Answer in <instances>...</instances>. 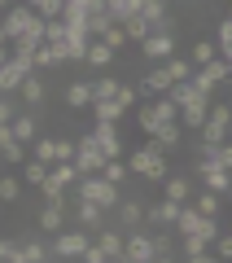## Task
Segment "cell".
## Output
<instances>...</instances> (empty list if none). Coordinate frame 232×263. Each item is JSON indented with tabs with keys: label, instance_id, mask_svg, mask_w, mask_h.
<instances>
[{
	"label": "cell",
	"instance_id": "cell-1",
	"mask_svg": "<svg viewBox=\"0 0 232 263\" xmlns=\"http://www.w3.org/2000/svg\"><path fill=\"white\" fill-rule=\"evenodd\" d=\"M127 171H131V176H140V180H153V184H162V180H167V149H162V145L149 136L140 149L127 154Z\"/></svg>",
	"mask_w": 232,
	"mask_h": 263
},
{
	"label": "cell",
	"instance_id": "cell-2",
	"mask_svg": "<svg viewBox=\"0 0 232 263\" xmlns=\"http://www.w3.org/2000/svg\"><path fill=\"white\" fill-rule=\"evenodd\" d=\"M74 197H88V202H96V206L114 211V206L123 202V189H119V184H110L101 171H92V176H79V184H74Z\"/></svg>",
	"mask_w": 232,
	"mask_h": 263
},
{
	"label": "cell",
	"instance_id": "cell-3",
	"mask_svg": "<svg viewBox=\"0 0 232 263\" xmlns=\"http://www.w3.org/2000/svg\"><path fill=\"white\" fill-rule=\"evenodd\" d=\"M92 237L96 233H88V228H79V224L53 233V241H48V246H53V259H84V250L92 246Z\"/></svg>",
	"mask_w": 232,
	"mask_h": 263
},
{
	"label": "cell",
	"instance_id": "cell-4",
	"mask_svg": "<svg viewBox=\"0 0 232 263\" xmlns=\"http://www.w3.org/2000/svg\"><path fill=\"white\" fill-rule=\"evenodd\" d=\"M70 162L79 167V176H92V171H101L110 158H105V149L96 145V136H92V132H84V136L74 141V158H70Z\"/></svg>",
	"mask_w": 232,
	"mask_h": 263
},
{
	"label": "cell",
	"instance_id": "cell-5",
	"mask_svg": "<svg viewBox=\"0 0 232 263\" xmlns=\"http://www.w3.org/2000/svg\"><path fill=\"white\" fill-rule=\"evenodd\" d=\"M110 215H114V211L96 206V202H88V197H74V211H70V219L79 228H88V233H101V228L110 224Z\"/></svg>",
	"mask_w": 232,
	"mask_h": 263
},
{
	"label": "cell",
	"instance_id": "cell-6",
	"mask_svg": "<svg viewBox=\"0 0 232 263\" xmlns=\"http://www.w3.org/2000/svg\"><path fill=\"white\" fill-rule=\"evenodd\" d=\"M140 53H145L149 62H167V57H176V31H149V35L140 40Z\"/></svg>",
	"mask_w": 232,
	"mask_h": 263
},
{
	"label": "cell",
	"instance_id": "cell-7",
	"mask_svg": "<svg viewBox=\"0 0 232 263\" xmlns=\"http://www.w3.org/2000/svg\"><path fill=\"white\" fill-rule=\"evenodd\" d=\"M123 263H153V237L131 228L127 233V246H123Z\"/></svg>",
	"mask_w": 232,
	"mask_h": 263
},
{
	"label": "cell",
	"instance_id": "cell-8",
	"mask_svg": "<svg viewBox=\"0 0 232 263\" xmlns=\"http://www.w3.org/2000/svg\"><path fill=\"white\" fill-rule=\"evenodd\" d=\"M210 119V97H193L180 105V127L184 132H202V123Z\"/></svg>",
	"mask_w": 232,
	"mask_h": 263
},
{
	"label": "cell",
	"instance_id": "cell-9",
	"mask_svg": "<svg viewBox=\"0 0 232 263\" xmlns=\"http://www.w3.org/2000/svg\"><path fill=\"white\" fill-rule=\"evenodd\" d=\"M66 219H70V206H66V202H44L40 215H35V228L40 233H62Z\"/></svg>",
	"mask_w": 232,
	"mask_h": 263
},
{
	"label": "cell",
	"instance_id": "cell-10",
	"mask_svg": "<svg viewBox=\"0 0 232 263\" xmlns=\"http://www.w3.org/2000/svg\"><path fill=\"white\" fill-rule=\"evenodd\" d=\"M180 259H188V263H215L219 254H215V246L206 241V237L188 233V237H180Z\"/></svg>",
	"mask_w": 232,
	"mask_h": 263
},
{
	"label": "cell",
	"instance_id": "cell-11",
	"mask_svg": "<svg viewBox=\"0 0 232 263\" xmlns=\"http://www.w3.org/2000/svg\"><path fill=\"white\" fill-rule=\"evenodd\" d=\"M92 136H96V145L105 149V158H123V136H119V123L96 119V123H92Z\"/></svg>",
	"mask_w": 232,
	"mask_h": 263
},
{
	"label": "cell",
	"instance_id": "cell-12",
	"mask_svg": "<svg viewBox=\"0 0 232 263\" xmlns=\"http://www.w3.org/2000/svg\"><path fill=\"white\" fill-rule=\"evenodd\" d=\"M180 206H184V202H171V197H162V202L145 206V224H153V228H176Z\"/></svg>",
	"mask_w": 232,
	"mask_h": 263
},
{
	"label": "cell",
	"instance_id": "cell-13",
	"mask_svg": "<svg viewBox=\"0 0 232 263\" xmlns=\"http://www.w3.org/2000/svg\"><path fill=\"white\" fill-rule=\"evenodd\" d=\"M31 18H35V9H31L27 0H18V5H9L5 9V31H9V40H18V35H27V27H31Z\"/></svg>",
	"mask_w": 232,
	"mask_h": 263
},
{
	"label": "cell",
	"instance_id": "cell-14",
	"mask_svg": "<svg viewBox=\"0 0 232 263\" xmlns=\"http://www.w3.org/2000/svg\"><path fill=\"white\" fill-rule=\"evenodd\" d=\"M18 97H22V105H27V110H40V105H44V97H48V88H44V79H40V70H31V75L22 79V88H18Z\"/></svg>",
	"mask_w": 232,
	"mask_h": 263
},
{
	"label": "cell",
	"instance_id": "cell-15",
	"mask_svg": "<svg viewBox=\"0 0 232 263\" xmlns=\"http://www.w3.org/2000/svg\"><path fill=\"white\" fill-rule=\"evenodd\" d=\"M140 92H145V97H162V92H171V75H167V62H153V70H149V75L140 79Z\"/></svg>",
	"mask_w": 232,
	"mask_h": 263
},
{
	"label": "cell",
	"instance_id": "cell-16",
	"mask_svg": "<svg viewBox=\"0 0 232 263\" xmlns=\"http://www.w3.org/2000/svg\"><path fill=\"white\" fill-rule=\"evenodd\" d=\"M114 219H119L127 233H131V228H140V224H145V202H136V197H123L119 206H114Z\"/></svg>",
	"mask_w": 232,
	"mask_h": 263
},
{
	"label": "cell",
	"instance_id": "cell-17",
	"mask_svg": "<svg viewBox=\"0 0 232 263\" xmlns=\"http://www.w3.org/2000/svg\"><path fill=\"white\" fill-rule=\"evenodd\" d=\"M53 259V246H44L40 237H18V263H44Z\"/></svg>",
	"mask_w": 232,
	"mask_h": 263
},
{
	"label": "cell",
	"instance_id": "cell-18",
	"mask_svg": "<svg viewBox=\"0 0 232 263\" xmlns=\"http://www.w3.org/2000/svg\"><path fill=\"white\" fill-rule=\"evenodd\" d=\"M149 237H153V263L180 259V246H176V237H171V228H158V233H149Z\"/></svg>",
	"mask_w": 232,
	"mask_h": 263
},
{
	"label": "cell",
	"instance_id": "cell-19",
	"mask_svg": "<svg viewBox=\"0 0 232 263\" xmlns=\"http://www.w3.org/2000/svg\"><path fill=\"white\" fill-rule=\"evenodd\" d=\"M96 246L105 250V259H110V263H123V246H127V237H123V233H114V228L105 224L101 233H96Z\"/></svg>",
	"mask_w": 232,
	"mask_h": 263
},
{
	"label": "cell",
	"instance_id": "cell-20",
	"mask_svg": "<svg viewBox=\"0 0 232 263\" xmlns=\"http://www.w3.org/2000/svg\"><path fill=\"white\" fill-rule=\"evenodd\" d=\"M66 105L70 110H92V79H74L66 88Z\"/></svg>",
	"mask_w": 232,
	"mask_h": 263
},
{
	"label": "cell",
	"instance_id": "cell-21",
	"mask_svg": "<svg viewBox=\"0 0 232 263\" xmlns=\"http://www.w3.org/2000/svg\"><path fill=\"white\" fill-rule=\"evenodd\" d=\"M193 180H197V176H167V184H162V189H167L171 202H193V193H197Z\"/></svg>",
	"mask_w": 232,
	"mask_h": 263
},
{
	"label": "cell",
	"instance_id": "cell-22",
	"mask_svg": "<svg viewBox=\"0 0 232 263\" xmlns=\"http://www.w3.org/2000/svg\"><path fill=\"white\" fill-rule=\"evenodd\" d=\"M114 57H119V53H114V48L105 44V40H92V44H88V57H84V62L92 66V70H110V66H114Z\"/></svg>",
	"mask_w": 232,
	"mask_h": 263
},
{
	"label": "cell",
	"instance_id": "cell-23",
	"mask_svg": "<svg viewBox=\"0 0 232 263\" xmlns=\"http://www.w3.org/2000/svg\"><path fill=\"white\" fill-rule=\"evenodd\" d=\"M153 141H158L167 154H171V149H180V141H184V127H180V119H167L158 132H153Z\"/></svg>",
	"mask_w": 232,
	"mask_h": 263
},
{
	"label": "cell",
	"instance_id": "cell-24",
	"mask_svg": "<svg viewBox=\"0 0 232 263\" xmlns=\"http://www.w3.org/2000/svg\"><path fill=\"white\" fill-rule=\"evenodd\" d=\"M31 158V145H22L18 136H13V141H5L0 145V162H5V167H22V162Z\"/></svg>",
	"mask_w": 232,
	"mask_h": 263
},
{
	"label": "cell",
	"instance_id": "cell-25",
	"mask_svg": "<svg viewBox=\"0 0 232 263\" xmlns=\"http://www.w3.org/2000/svg\"><path fill=\"white\" fill-rule=\"evenodd\" d=\"M228 136H232V127H228V123L206 119V123H202V132H197V145H223Z\"/></svg>",
	"mask_w": 232,
	"mask_h": 263
},
{
	"label": "cell",
	"instance_id": "cell-26",
	"mask_svg": "<svg viewBox=\"0 0 232 263\" xmlns=\"http://www.w3.org/2000/svg\"><path fill=\"white\" fill-rule=\"evenodd\" d=\"M9 127H13V136H18L22 145H31V141H35V136H40V123H35V114H31V110H22L18 119L9 123Z\"/></svg>",
	"mask_w": 232,
	"mask_h": 263
},
{
	"label": "cell",
	"instance_id": "cell-27",
	"mask_svg": "<svg viewBox=\"0 0 232 263\" xmlns=\"http://www.w3.org/2000/svg\"><path fill=\"white\" fill-rule=\"evenodd\" d=\"M123 110H127V105H123L119 97H96V101H92V114H96V119H105V123H119Z\"/></svg>",
	"mask_w": 232,
	"mask_h": 263
},
{
	"label": "cell",
	"instance_id": "cell-28",
	"mask_svg": "<svg viewBox=\"0 0 232 263\" xmlns=\"http://www.w3.org/2000/svg\"><path fill=\"white\" fill-rule=\"evenodd\" d=\"M193 206L202 211V215H219V211H223V193H210V189H202V184H197Z\"/></svg>",
	"mask_w": 232,
	"mask_h": 263
},
{
	"label": "cell",
	"instance_id": "cell-29",
	"mask_svg": "<svg viewBox=\"0 0 232 263\" xmlns=\"http://www.w3.org/2000/svg\"><path fill=\"white\" fill-rule=\"evenodd\" d=\"M136 123H140V132H145V136H153V132H158V127H162L167 119H158L153 101H140V110H136Z\"/></svg>",
	"mask_w": 232,
	"mask_h": 263
},
{
	"label": "cell",
	"instance_id": "cell-30",
	"mask_svg": "<svg viewBox=\"0 0 232 263\" xmlns=\"http://www.w3.org/2000/svg\"><path fill=\"white\" fill-rule=\"evenodd\" d=\"M197 224H202V211H197L193 202H184V206H180V219H176V233L188 237V233H197Z\"/></svg>",
	"mask_w": 232,
	"mask_h": 263
},
{
	"label": "cell",
	"instance_id": "cell-31",
	"mask_svg": "<svg viewBox=\"0 0 232 263\" xmlns=\"http://www.w3.org/2000/svg\"><path fill=\"white\" fill-rule=\"evenodd\" d=\"M105 9H110V18L123 27L127 18H136V13H140V0H105Z\"/></svg>",
	"mask_w": 232,
	"mask_h": 263
},
{
	"label": "cell",
	"instance_id": "cell-32",
	"mask_svg": "<svg viewBox=\"0 0 232 263\" xmlns=\"http://www.w3.org/2000/svg\"><path fill=\"white\" fill-rule=\"evenodd\" d=\"M188 57H193V66H206L219 57V40H197L193 48H188Z\"/></svg>",
	"mask_w": 232,
	"mask_h": 263
},
{
	"label": "cell",
	"instance_id": "cell-33",
	"mask_svg": "<svg viewBox=\"0 0 232 263\" xmlns=\"http://www.w3.org/2000/svg\"><path fill=\"white\" fill-rule=\"evenodd\" d=\"M48 171H53V167H48V162H40V158H27V162H22V176H27V184H44V180H48Z\"/></svg>",
	"mask_w": 232,
	"mask_h": 263
},
{
	"label": "cell",
	"instance_id": "cell-34",
	"mask_svg": "<svg viewBox=\"0 0 232 263\" xmlns=\"http://www.w3.org/2000/svg\"><path fill=\"white\" fill-rule=\"evenodd\" d=\"M53 66H62V53H57L53 44H35V70H53Z\"/></svg>",
	"mask_w": 232,
	"mask_h": 263
},
{
	"label": "cell",
	"instance_id": "cell-35",
	"mask_svg": "<svg viewBox=\"0 0 232 263\" xmlns=\"http://www.w3.org/2000/svg\"><path fill=\"white\" fill-rule=\"evenodd\" d=\"M193 57H167V75H171V84H176V79H193Z\"/></svg>",
	"mask_w": 232,
	"mask_h": 263
},
{
	"label": "cell",
	"instance_id": "cell-36",
	"mask_svg": "<svg viewBox=\"0 0 232 263\" xmlns=\"http://www.w3.org/2000/svg\"><path fill=\"white\" fill-rule=\"evenodd\" d=\"M119 88H123V79H114V75H92V101H96V97H119Z\"/></svg>",
	"mask_w": 232,
	"mask_h": 263
},
{
	"label": "cell",
	"instance_id": "cell-37",
	"mask_svg": "<svg viewBox=\"0 0 232 263\" xmlns=\"http://www.w3.org/2000/svg\"><path fill=\"white\" fill-rule=\"evenodd\" d=\"M114 27V18H110V9H96V13H88V35L92 40H101L105 31Z\"/></svg>",
	"mask_w": 232,
	"mask_h": 263
},
{
	"label": "cell",
	"instance_id": "cell-38",
	"mask_svg": "<svg viewBox=\"0 0 232 263\" xmlns=\"http://www.w3.org/2000/svg\"><path fill=\"white\" fill-rule=\"evenodd\" d=\"M123 31H127V40H136V44H140V40H145L149 31H153V22H149L145 13H136V18H127V22H123Z\"/></svg>",
	"mask_w": 232,
	"mask_h": 263
},
{
	"label": "cell",
	"instance_id": "cell-39",
	"mask_svg": "<svg viewBox=\"0 0 232 263\" xmlns=\"http://www.w3.org/2000/svg\"><path fill=\"white\" fill-rule=\"evenodd\" d=\"M101 176L110 180V184H119V189H123V180L131 176V171H127V158H110V162L101 167Z\"/></svg>",
	"mask_w": 232,
	"mask_h": 263
},
{
	"label": "cell",
	"instance_id": "cell-40",
	"mask_svg": "<svg viewBox=\"0 0 232 263\" xmlns=\"http://www.w3.org/2000/svg\"><path fill=\"white\" fill-rule=\"evenodd\" d=\"M27 5H31V9L40 13V18H48V22H53V18H62V13H66V0H27Z\"/></svg>",
	"mask_w": 232,
	"mask_h": 263
},
{
	"label": "cell",
	"instance_id": "cell-41",
	"mask_svg": "<svg viewBox=\"0 0 232 263\" xmlns=\"http://www.w3.org/2000/svg\"><path fill=\"white\" fill-rule=\"evenodd\" d=\"M18 197H22V180L18 176H0V202H9V206H13Z\"/></svg>",
	"mask_w": 232,
	"mask_h": 263
},
{
	"label": "cell",
	"instance_id": "cell-42",
	"mask_svg": "<svg viewBox=\"0 0 232 263\" xmlns=\"http://www.w3.org/2000/svg\"><path fill=\"white\" fill-rule=\"evenodd\" d=\"M40 197H44V202H66V189L57 184V180H44V184H40ZM66 206H70V202H66Z\"/></svg>",
	"mask_w": 232,
	"mask_h": 263
},
{
	"label": "cell",
	"instance_id": "cell-43",
	"mask_svg": "<svg viewBox=\"0 0 232 263\" xmlns=\"http://www.w3.org/2000/svg\"><path fill=\"white\" fill-rule=\"evenodd\" d=\"M101 40H105V44H110V48H114V53H123V48H127V31H123V27H119V22H114V27H110V31H105V35H101Z\"/></svg>",
	"mask_w": 232,
	"mask_h": 263
},
{
	"label": "cell",
	"instance_id": "cell-44",
	"mask_svg": "<svg viewBox=\"0 0 232 263\" xmlns=\"http://www.w3.org/2000/svg\"><path fill=\"white\" fill-rule=\"evenodd\" d=\"M0 263H18V241L13 237H0Z\"/></svg>",
	"mask_w": 232,
	"mask_h": 263
},
{
	"label": "cell",
	"instance_id": "cell-45",
	"mask_svg": "<svg viewBox=\"0 0 232 263\" xmlns=\"http://www.w3.org/2000/svg\"><path fill=\"white\" fill-rule=\"evenodd\" d=\"M215 254L232 263V233H219V237H215Z\"/></svg>",
	"mask_w": 232,
	"mask_h": 263
},
{
	"label": "cell",
	"instance_id": "cell-46",
	"mask_svg": "<svg viewBox=\"0 0 232 263\" xmlns=\"http://www.w3.org/2000/svg\"><path fill=\"white\" fill-rule=\"evenodd\" d=\"M140 97H145V92H140V88H131V84H123V88H119V101H123V105H136Z\"/></svg>",
	"mask_w": 232,
	"mask_h": 263
},
{
	"label": "cell",
	"instance_id": "cell-47",
	"mask_svg": "<svg viewBox=\"0 0 232 263\" xmlns=\"http://www.w3.org/2000/svg\"><path fill=\"white\" fill-rule=\"evenodd\" d=\"M84 263H110V259H105V250L96 246V237H92V246L84 250Z\"/></svg>",
	"mask_w": 232,
	"mask_h": 263
},
{
	"label": "cell",
	"instance_id": "cell-48",
	"mask_svg": "<svg viewBox=\"0 0 232 263\" xmlns=\"http://www.w3.org/2000/svg\"><path fill=\"white\" fill-rule=\"evenodd\" d=\"M219 167H228V171H232V141H223V145H219Z\"/></svg>",
	"mask_w": 232,
	"mask_h": 263
},
{
	"label": "cell",
	"instance_id": "cell-49",
	"mask_svg": "<svg viewBox=\"0 0 232 263\" xmlns=\"http://www.w3.org/2000/svg\"><path fill=\"white\" fill-rule=\"evenodd\" d=\"M9 57H13V53H9V44H0V62H9Z\"/></svg>",
	"mask_w": 232,
	"mask_h": 263
},
{
	"label": "cell",
	"instance_id": "cell-50",
	"mask_svg": "<svg viewBox=\"0 0 232 263\" xmlns=\"http://www.w3.org/2000/svg\"><path fill=\"white\" fill-rule=\"evenodd\" d=\"M0 44H9V31H5V22H0Z\"/></svg>",
	"mask_w": 232,
	"mask_h": 263
},
{
	"label": "cell",
	"instance_id": "cell-51",
	"mask_svg": "<svg viewBox=\"0 0 232 263\" xmlns=\"http://www.w3.org/2000/svg\"><path fill=\"white\" fill-rule=\"evenodd\" d=\"M228 233H232V219H228Z\"/></svg>",
	"mask_w": 232,
	"mask_h": 263
},
{
	"label": "cell",
	"instance_id": "cell-52",
	"mask_svg": "<svg viewBox=\"0 0 232 263\" xmlns=\"http://www.w3.org/2000/svg\"><path fill=\"white\" fill-rule=\"evenodd\" d=\"M228 202H232V189H228Z\"/></svg>",
	"mask_w": 232,
	"mask_h": 263
},
{
	"label": "cell",
	"instance_id": "cell-53",
	"mask_svg": "<svg viewBox=\"0 0 232 263\" xmlns=\"http://www.w3.org/2000/svg\"><path fill=\"white\" fill-rule=\"evenodd\" d=\"M228 105H232V92H228Z\"/></svg>",
	"mask_w": 232,
	"mask_h": 263
},
{
	"label": "cell",
	"instance_id": "cell-54",
	"mask_svg": "<svg viewBox=\"0 0 232 263\" xmlns=\"http://www.w3.org/2000/svg\"><path fill=\"white\" fill-rule=\"evenodd\" d=\"M140 5H145V0H140Z\"/></svg>",
	"mask_w": 232,
	"mask_h": 263
}]
</instances>
